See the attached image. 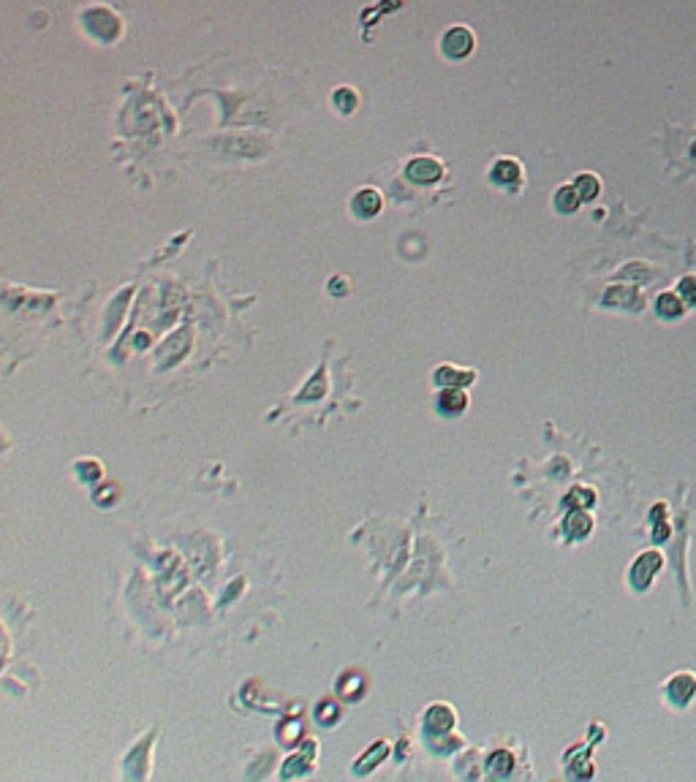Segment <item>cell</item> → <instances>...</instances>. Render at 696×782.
<instances>
[{"mask_svg":"<svg viewBox=\"0 0 696 782\" xmlns=\"http://www.w3.org/2000/svg\"><path fill=\"white\" fill-rule=\"evenodd\" d=\"M661 570V554L658 552H645L642 557H636V563L631 565V584L634 589H647V584L653 581V576Z\"/></svg>","mask_w":696,"mask_h":782,"instance_id":"obj_1","label":"cell"},{"mask_svg":"<svg viewBox=\"0 0 696 782\" xmlns=\"http://www.w3.org/2000/svg\"><path fill=\"white\" fill-rule=\"evenodd\" d=\"M696 696V676L694 674H677L669 685H667V698L675 704V707H688L691 698Z\"/></svg>","mask_w":696,"mask_h":782,"instance_id":"obj_2","label":"cell"},{"mask_svg":"<svg viewBox=\"0 0 696 782\" xmlns=\"http://www.w3.org/2000/svg\"><path fill=\"white\" fill-rule=\"evenodd\" d=\"M188 345H191V329H182L180 334L166 340V345L158 351V364L160 367H171L174 361H180L182 356L188 354Z\"/></svg>","mask_w":696,"mask_h":782,"instance_id":"obj_3","label":"cell"},{"mask_svg":"<svg viewBox=\"0 0 696 782\" xmlns=\"http://www.w3.org/2000/svg\"><path fill=\"white\" fill-rule=\"evenodd\" d=\"M473 49V33L468 27H452L444 36V52L449 58H465Z\"/></svg>","mask_w":696,"mask_h":782,"instance_id":"obj_4","label":"cell"},{"mask_svg":"<svg viewBox=\"0 0 696 782\" xmlns=\"http://www.w3.org/2000/svg\"><path fill=\"white\" fill-rule=\"evenodd\" d=\"M452 725H455V711L449 709L446 704H435V707H430L427 709V714H424V731L433 736H438V733H446V731H452Z\"/></svg>","mask_w":696,"mask_h":782,"instance_id":"obj_5","label":"cell"},{"mask_svg":"<svg viewBox=\"0 0 696 782\" xmlns=\"http://www.w3.org/2000/svg\"><path fill=\"white\" fill-rule=\"evenodd\" d=\"M465 405H468V397L460 386H446L441 394H438V411L444 416H457L463 413Z\"/></svg>","mask_w":696,"mask_h":782,"instance_id":"obj_6","label":"cell"},{"mask_svg":"<svg viewBox=\"0 0 696 782\" xmlns=\"http://www.w3.org/2000/svg\"><path fill=\"white\" fill-rule=\"evenodd\" d=\"M408 177L413 180V182H422V185H427V182H435L438 177H441V163H435V160H430V158H416L413 163H408Z\"/></svg>","mask_w":696,"mask_h":782,"instance_id":"obj_7","label":"cell"},{"mask_svg":"<svg viewBox=\"0 0 696 782\" xmlns=\"http://www.w3.org/2000/svg\"><path fill=\"white\" fill-rule=\"evenodd\" d=\"M379 210H381V193L379 191L365 188L354 196V212L359 217H373V215H379Z\"/></svg>","mask_w":696,"mask_h":782,"instance_id":"obj_8","label":"cell"},{"mask_svg":"<svg viewBox=\"0 0 696 782\" xmlns=\"http://www.w3.org/2000/svg\"><path fill=\"white\" fill-rule=\"evenodd\" d=\"M520 177H523V169L512 158H503V160H498L492 166V180L501 182V185H514V182H520Z\"/></svg>","mask_w":696,"mask_h":782,"instance_id":"obj_9","label":"cell"},{"mask_svg":"<svg viewBox=\"0 0 696 782\" xmlns=\"http://www.w3.org/2000/svg\"><path fill=\"white\" fill-rule=\"evenodd\" d=\"M473 380V372H463V369H455V367H449V364H444V367H438L435 369V383L438 386H460L463 389L465 383H470Z\"/></svg>","mask_w":696,"mask_h":782,"instance_id":"obj_10","label":"cell"},{"mask_svg":"<svg viewBox=\"0 0 696 782\" xmlns=\"http://www.w3.org/2000/svg\"><path fill=\"white\" fill-rule=\"evenodd\" d=\"M656 310H658V315H661V318L675 321V318H680V315L686 313V302H683L677 293H664V296H658Z\"/></svg>","mask_w":696,"mask_h":782,"instance_id":"obj_11","label":"cell"},{"mask_svg":"<svg viewBox=\"0 0 696 782\" xmlns=\"http://www.w3.org/2000/svg\"><path fill=\"white\" fill-rule=\"evenodd\" d=\"M590 527H593L590 516H588L585 511H574V513H568V519H566V524H563V533H566L568 538H585V535L590 533Z\"/></svg>","mask_w":696,"mask_h":782,"instance_id":"obj_12","label":"cell"},{"mask_svg":"<svg viewBox=\"0 0 696 782\" xmlns=\"http://www.w3.org/2000/svg\"><path fill=\"white\" fill-rule=\"evenodd\" d=\"M579 201H582V199H579V193H577L574 185H563V188H557V193H555V210L563 215L577 212Z\"/></svg>","mask_w":696,"mask_h":782,"instance_id":"obj_13","label":"cell"},{"mask_svg":"<svg viewBox=\"0 0 696 782\" xmlns=\"http://www.w3.org/2000/svg\"><path fill=\"white\" fill-rule=\"evenodd\" d=\"M574 188H577V193H579V199H582V201L596 199V196H599V191H601V185H599V180H596L593 174H579V177H577V182H574Z\"/></svg>","mask_w":696,"mask_h":782,"instance_id":"obj_14","label":"cell"},{"mask_svg":"<svg viewBox=\"0 0 696 782\" xmlns=\"http://www.w3.org/2000/svg\"><path fill=\"white\" fill-rule=\"evenodd\" d=\"M487 766H490V772H492L495 777H509V772H512L514 761H512V755H509V753H492V755H490V761H487Z\"/></svg>","mask_w":696,"mask_h":782,"instance_id":"obj_15","label":"cell"},{"mask_svg":"<svg viewBox=\"0 0 696 782\" xmlns=\"http://www.w3.org/2000/svg\"><path fill=\"white\" fill-rule=\"evenodd\" d=\"M324 391H326V383H324V375H321V372H318V375H315V378H313V380H310L308 386H305V389H302V394H300V400H318V397H321V394H324Z\"/></svg>","mask_w":696,"mask_h":782,"instance_id":"obj_16","label":"cell"},{"mask_svg":"<svg viewBox=\"0 0 696 782\" xmlns=\"http://www.w3.org/2000/svg\"><path fill=\"white\" fill-rule=\"evenodd\" d=\"M680 293H683V302L696 307V278H683L680 280Z\"/></svg>","mask_w":696,"mask_h":782,"instance_id":"obj_17","label":"cell"},{"mask_svg":"<svg viewBox=\"0 0 696 782\" xmlns=\"http://www.w3.org/2000/svg\"><path fill=\"white\" fill-rule=\"evenodd\" d=\"M433 750H438V753H449V750H455V747H460V739H455V736H444V733H438L435 736V742L430 744Z\"/></svg>","mask_w":696,"mask_h":782,"instance_id":"obj_18","label":"cell"},{"mask_svg":"<svg viewBox=\"0 0 696 782\" xmlns=\"http://www.w3.org/2000/svg\"><path fill=\"white\" fill-rule=\"evenodd\" d=\"M315 717H318V722L332 725V722H335V717H337V707H335V704H318Z\"/></svg>","mask_w":696,"mask_h":782,"instance_id":"obj_19","label":"cell"},{"mask_svg":"<svg viewBox=\"0 0 696 782\" xmlns=\"http://www.w3.org/2000/svg\"><path fill=\"white\" fill-rule=\"evenodd\" d=\"M335 101L340 103V112H351L354 103H357V95H354L351 90H340V93L335 95Z\"/></svg>","mask_w":696,"mask_h":782,"instance_id":"obj_20","label":"cell"}]
</instances>
